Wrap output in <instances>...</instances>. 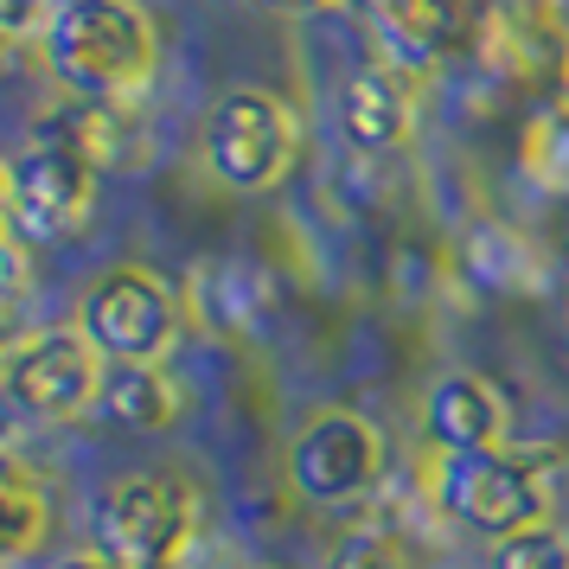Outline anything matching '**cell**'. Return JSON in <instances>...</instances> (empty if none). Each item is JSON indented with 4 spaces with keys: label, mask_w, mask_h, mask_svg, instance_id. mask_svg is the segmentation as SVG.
<instances>
[{
    "label": "cell",
    "mask_w": 569,
    "mask_h": 569,
    "mask_svg": "<svg viewBox=\"0 0 569 569\" xmlns=\"http://www.w3.org/2000/svg\"><path fill=\"white\" fill-rule=\"evenodd\" d=\"M39 46L46 71L83 103H122L160 64V32L141 0H58Z\"/></svg>",
    "instance_id": "cell-1"
},
{
    "label": "cell",
    "mask_w": 569,
    "mask_h": 569,
    "mask_svg": "<svg viewBox=\"0 0 569 569\" xmlns=\"http://www.w3.org/2000/svg\"><path fill=\"white\" fill-rule=\"evenodd\" d=\"M550 473L557 455L543 448H467V455H429V506L473 538H512L525 525L550 518Z\"/></svg>",
    "instance_id": "cell-2"
},
{
    "label": "cell",
    "mask_w": 569,
    "mask_h": 569,
    "mask_svg": "<svg viewBox=\"0 0 569 569\" xmlns=\"http://www.w3.org/2000/svg\"><path fill=\"white\" fill-rule=\"evenodd\" d=\"M199 531V492L186 473H122L90 506V550L116 569H180Z\"/></svg>",
    "instance_id": "cell-3"
},
{
    "label": "cell",
    "mask_w": 569,
    "mask_h": 569,
    "mask_svg": "<svg viewBox=\"0 0 569 569\" xmlns=\"http://www.w3.org/2000/svg\"><path fill=\"white\" fill-rule=\"evenodd\" d=\"M295 148H301V122L295 109L276 97V90H257V83H237L218 103L206 109V173L224 192H269V186L288 180L295 167Z\"/></svg>",
    "instance_id": "cell-4"
},
{
    "label": "cell",
    "mask_w": 569,
    "mask_h": 569,
    "mask_svg": "<svg viewBox=\"0 0 569 569\" xmlns=\"http://www.w3.org/2000/svg\"><path fill=\"white\" fill-rule=\"evenodd\" d=\"M186 308L180 295L160 282L154 269L141 262H116L97 282L83 288L78 301V333L103 352V359H129V365H160L167 346L180 339Z\"/></svg>",
    "instance_id": "cell-5"
},
{
    "label": "cell",
    "mask_w": 569,
    "mask_h": 569,
    "mask_svg": "<svg viewBox=\"0 0 569 569\" xmlns=\"http://www.w3.org/2000/svg\"><path fill=\"white\" fill-rule=\"evenodd\" d=\"M97 206V167L52 134H32V148L7 160V237L20 250H52L78 231Z\"/></svg>",
    "instance_id": "cell-6"
},
{
    "label": "cell",
    "mask_w": 569,
    "mask_h": 569,
    "mask_svg": "<svg viewBox=\"0 0 569 569\" xmlns=\"http://www.w3.org/2000/svg\"><path fill=\"white\" fill-rule=\"evenodd\" d=\"M282 467H288V492L301 506L339 512V506H359L365 492L378 487V473H385V436L359 410H320L295 429Z\"/></svg>",
    "instance_id": "cell-7"
},
{
    "label": "cell",
    "mask_w": 569,
    "mask_h": 569,
    "mask_svg": "<svg viewBox=\"0 0 569 569\" xmlns=\"http://www.w3.org/2000/svg\"><path fill=\"white\" fill-rule=\"evenodd\" d=\"M97 385H103V352L78 327L27 333L0 359V390L27 422H71L97 403Z\"/></svg>",
    "instance_id": "cell-8"
},
{
    "label": "cell",
    "mask_w": 569,
    "mask_h": 569,
    "mask_svg": "<svg viewBox=\"0 0 569 569\" xmlns=\"http://www.w3.org/2000/svg\"><path fill=\"white\" fill-rule=\"evenodd\" d=\"M487 32L492 0H378L371 7L378 64H390L397 78H429L473 46H487Z\"/></svg>",
    "instance_id": "cell-9"
},
{
    "label": "cell",
    "mask_w": 569,
    "mask_h": 569,
    "mask_svg": "<svg viewBox=\"0 0 569 569\" xmlns=\"http://www.w3.org/2000/svg\"><path fill=\"white\" fill-rule=\"evenodd\" d=\"M422 441L436 455H467V448H499L506 441V397L480 371H441L422 390Z\"/></svg>",
    "instance_id": "cell-10"
},
{
    "label": "cell",
    "mask_w": 569,
    "mask_h": 569,
    "mask_svg": "<svg viewBox=\"0 0 569 569\" xmlns=\"http://www.w3.org/2000/svg\"><path fill=\"white\" fill-rule=\"evenodd\" d=\"M416 129V97L410 78H397L390 64H359L339 83V134L359 148V154H390L403 148Z\"/></svg>",
    "instance_id": "cell-11"
},
{
    "label": "cell",
    "mask_w": 569,
    "mask_h": 569,
    "mask_svg": "<svg viewBox=\"0 0 569 569\" xmlns=\"http://www.w3.org/2000/svg\"><path fill=\"white\" fill-rule=\"evenodd\" d=\"M90 410L103 416L109 429L154 436V429H173V416H180V385L167 378V365L103 359V385H97V403H90Z\"/></svg>",
    "instance_id": "cell-12"
},
{
    "label": "cell",
    "mask_w": 569,
    "mask_h": 569,
    "mask_svg": "<svg viewBox=\"0 0 569 569\" xmlns=\"http://www.w3.org/2000/svg\"><path fill=\"white\" fill-rule=\"evenodd\" d=\"M46 531V487L13 455H0V563L27 557Z\"/></svg>",
    "instance_id": "cell-13"
},
{
    "label": "cell",
    "mask_w": 569,
    "mask_h": 569,
    "mask_svg": "<svg viewBox=\"0 0 569 569\" xmlns=\"http://www.w3.org/2000/svg\"><path fill=\"white\" fill-rule=\"evenodd\" d=\"M487 569H569V531H557L550 518L525 525L512 538L487 543Z\"/></svg>",
    "instance_id": "cell-14"
},
{
    "label": "cell",
    "mask_w": 569,
    "mask_h": 569,
    "mask_svg": "<svg viewBox=\"0 0 569 569\" xmlns=\"http://www.w3.org/2000/svg\"><path fill=\"white\" fill-rule=\"evenodd\" d=\"M327 569H397V543L378 538V531H346L333 543Z\"/></svg>",
    "instance_id": "cell-15"
},
{
    "label": "cell",
    "mask_w": 569,
    "mask_h": 569,
    "mask_svg": "<svg viewBox=\"0 0 569 569\" xmlns=\"http://www.w3.org/2000/svg\"><path fill=\"white\" fill-rule=\"evenodd\" d=\"M52 7H58V0H0V32H13V39H27L32 27L46 32Z\"/></svg>",
    "instance_id": "cell-16"
},
{
    "label": "cell",
    "mask_w": 569,
    "mask_h": 569,
    "mask_svg": "<svg viewBox=\"0 0 569 569\" xmlns=\"http://www.w3.org/2000/svg\"><path fill=\"white\" fill-rule=\"evenodd\" d=\"M20 288H27V250H20L13 237H0V308H7Z\"/></svg>",
    "instance_id": "cell-17"
},
{
    "label": "cell",
    "mask_w": 569,
    "mask_h": 569,
    "mask_svg": "<svg viewBox=\"0 0 569 569\" xmlns=\"http://www.w3.org/2000/svg\"><path fill=\"white\" fill-rule=\"evenodd\" d=\"M52 569H116V563H109L103 550H71V557H58Z\"/></svg>",
    "instance_id": "cell-18"
},
{
    "label": "cell",
    "mask_w": 569,
    "mask_h": 569,
    "mask_svg": "<svg viewBox=\"0 0 569 569\" xmlns=\"http://www.w3.org/2000/svg\"><path fill=\"white\" fill-rule=\"evenodd\" d=\"M262 7H276V13H333L339 0H262Z\"/></svg>",
    "instance_id": "cell-19"
},
{
    "label": "cell",
    "mask_w": 569,
    "mask_h": 569,
    "mask_svg": "<svg viewBox=\"0 0 569 569\" xmlns=\"http://www.w3.org/2000/svg\"><path fill=\"white\" fill-rule=\"evenodd\" d=\"M0 237H7V160H0Z\"/></svg>",
    "instance_id": "cell-20"
},
{
    "label": "cell",
    "mask_w": 569,
    "mask_h": 569,
    "mask_svg": "<svg viewBox=\"0 0 569 569\" xmlns=\"http://www.w3.org/2000/svg\"><path fill=\"white\" fill-rule=\"evenodd\" d=\"M13 64V32H0V71Z\"/></svg>",
    "instance_id": "cell-21"
},
{
    "label": "cell",
    "mask_w": 569,
    "mask_h": 569,
    "mask_svg": "<svg viewBox=\"0 0 569 569\" xmlns=\"http://www.w3.org/2000/svg\"><path fill=\"white\" fill-rule=\"evenodd\" d=\"M563 276H569V231H563Z\"/></svg>",
    "instance_id": "cell-22"
},
{
    "label": "cell",
    "mask_w": 569,
    "mask_h": 569,
    "mask_svg": "<svg viewBox=\"0 0 569 569\" xmlns=\"http://www.w3.org/2000/svg\"><path fill=\"white\" fill-rule=\"evenodd\" d=\"M243 569H269V563H243Z\"/></svg>",
    "instance_id": "cell-23"
},
{
    "label": "cell",
    "mask_w": 569,
    "mask_h": 569,
    "mask_svg": "<svg viewBox=\"0 0 569 569\" xmlns=\"http://www.w3.org/2000/svg\"><path fill=\"white\" fill-rule=\"evenodd\" d=\"M0 359H7V339H0Z\"/></svg>",
    "instance_id": "cell-24"
}]
</instances>
